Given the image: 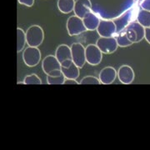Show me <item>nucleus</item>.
Segmentation results:
<instances>
[{
  "mask_svg": "<svg viewBox=\"0 0 150 150\" xmlns=\"http://www.w3.org/2000/svg\"><path fill=\"white\" fill-rule=\"evenodd\" d=\"M27 43L30 47L40 46L44 39V32L39 25H32L26 31Z\"/></svg>",
  "mask_w": 150,
  "mask_h": 150,
  "instance_id": "obj_1",
  "label": "nucleus"
},
{
  "mask_svg": "<svg viewBox=\"0 0 150 150\" xmlns=\"http://www.w3.org/2000/svg\"><path fill=\"white\" fill-rule=\"evenodd\" d=\"M61 64L55 57V55H48L42 62V69L43 72L48 76H57L62 74Z\"/></svg>",
  "mask_w": 150,
  "mask_h": 150,
  "instance_id": "obj_2",
  "label": "nucleus"
},
{
  "mask_svg": "<svg viewBox=\"0 0 150 150\" xmlns=\"http://www.w3.org/2000/svg\"><path fill=\"white\" fill-rule=\"evenodd\" d=\"M125 33L129 39L133 43H139L145 36V28L138 22L130 23L125 28Z\"/></svg>",
  "mask_w": 150,
  "mask_h": 150,
  "instance_id": "obj_3",
  "label": "nucleus"
},
{
  "mask_svg": "<svg viewBox=\"0 0 150 150\" xmlns=\"http://www.w3.org/2000/svg\"><path fill=\"white\" fill-rule=\"evenodd\" d=\"M66 28L68 33L70 36H76L87 31L83 18L74 15L69 17L66 23Z\"/></svg>",
  "mask_w": 150,
  "mask_h": 150,
  "instance_id": "obj_4",
  "label": "nucleus"
},
{
  "mask_svg": "<svg viewBox=\"0 0 150 150\" xmlns=\"http://www.w3.org/2000/svg\"><path fill=\"white\" fill-rule=\"evenodd\" d=\"M23 63L28 67H35L37 66L41 60V52L37 47L28 46L23 50Z\"/></svg>",
  "mask_w": 150,
  "mask_h": 150,
  "instance_id": "obj_5",
  "label": "nucleus"
},
{
  "mask_svg": "<svg viewBox=\"0 0 150 150\" xmlns=\"http://www.w3.org/2000/svg\"><path fill=\"white\" fill-rule=\"evenodd\" d=\"M70 48L72 52L73 62L79 69L83 68L86 63L85 47H83V45L80 43H74Z\"/></svg>",
  "mask_w": 150,
  "mask_h": 150,
  "instance_id": "obj_6",
  "label": "nucleus"
},
{
  "mask_svg": "<svg viewBox=\"0 0 150 150\" xmlns=\"http://www.w3.org/2000/svg\"><path fill=\"white\" fill-rule=\"evenodd\" d=\"M86 62L88 64L95 66L101 63L103 53L96 44H88L85 47Z\"/></svg>",
  "mask_w": 150,
  "mask_h": 150,
  "instance_id": "obj_7",
  "label": "nucleus"
},
{
  "mask_svg": "<svg viewBox=\"0 0 150 150\" xmlns=\"http://www.w3.org/2000/svg\"><path fill=\"white\" fill-rule=\"evenodd\" d=\"M96 45L101 50L103 54H111L114 53L118 48L116 38L100 37L97 40Z\"/></svg>",
  "mask_w": 150,
  "mask_h": 150,
  "instance_id": "obj_8",
  "label": "nucleus"
},
{
  "mask_svg": "<svg viewBox=\"0 0 150 150\" xmlns=\"http://www.w3.org/2000/svg\"><path fill=\"white\" fill-rule=\"evenodd\" d=\"M55 57L59 61L62 67H69L73 62L71 48L66 44H61L55 51Z\"/></svg>",
  "mask_w": 150,
  "mask_h": 150,
  "instance_id": "obj_9",
  "label": "nucleus"
},
{
  "mask_svg": "<svg viewBox=\"0 0 150 150\" xmlns=\"http://www.w3.org/2000/svg\"><path fill=\"white\" fill-rule=\"evenodd\" d=\"M96 30L100 37H113L116 33V24L112 20L101 19Z\"/></svg>",
  "mask_w": 150,
  "mask_h": 150,
  "instance_id": "obj_10",
  "label": "nucleus"
},
{
  "mask_svg": "<svg viewBox=\"0 0 150 150\" xmlns=\"http://www.w3.org/2000/svg\"><path fill=\"white\" fill-rule=\"evenodd\" d=\"M134 72L129 65H122L118 70V78L123 84H130L134 80Z\"/></svg>",
  "mask_w": 150,
  "mask_h": 150,
  "instance_id": "obj_11",
  "label": "nucleus"
},
{
  "mask_svg": "<svg viewBox=\"0 0 150 150\" xmlns=\"http://www.w3.org/2000/svg\"><path fill=\"white\" fill-rule=\"evenodd\" d=\"M118 73L113 67L108 66L103 68L99 73V80L102 84H111L116 79Z\"/></svg>",
  "mask_w": 150,
  "mask_h": 150,
  "instance_id": "obj_12",
  "label": "nucleus"
},
{
  "mask_svg": "<svg viewBox=\"0 0 150 150\" xmlns=\"http://www.w3.org/2000/svg\"><path fill=\"white\" fill-rule=\"evenodd\" d=\"M91 8L92 3L90 0H76L74 12L76 16L83 18L88 12L91 11Z\"/></svg>",
  "mask_w": 150,
  "mask_h": 150,
  "instance_id": "obj_13",
  "label": "nucleus"
},
{
  "mask_svg": "<svg viewBox=\"0 0 150 150\" xmlns=\"http://www.w3.org/2000/svg\"><path fill=\"white\" fill-rule=\"evenodd\" d=\"M100 18L93 11L88 12L85 16L83 18V21L84 23L86 29L88 31H93L96 30L97 28L98 27V24L100 23Z\"/></svg>",
  "mask_w": 150,
  "mask_h": 150,
  "instance_id": "obj_14",
  "label": "nucleus"
},
{
  "mask_svg": "<svg viewBox=\"0 0 150 150\" xmlns=\"http://www.w3.org/2000/svg\"><path fill=\"white\" fill-rule=\"evenodd\" d=\"M61 71L66 79H77L79 76V68L74 63H72L69 67H61Z\"/></svg>",
  "mask_w": 150,
  "mask_h": 150,
  "instance_id": "obj_15",
  "label": "nucleus"
},
{
  "mask_svg": "<svg viewBox=\"0 0 150 150\" xmlns=\"http://www.w3.org/2000/svg\"><path fill=\"white\" fill-rule=\"evenodd\" d=\"M75 4V0H58L57 6L59 10L64 14L70 13L74 11Z\"/></svg>",
  "mask_w": 150,
  "mask_h": 150,
  "instance_id": "obj_16",
  "label": "nucleus"
},
{
  "mask_svg": "<svg viewBox=\"0 0 150 150\" xmlns=\"http://www.w3.org/2000/svg\"><path fill=\"white\" fill-rule=\"evenodd\" d=\"M17 52L20 53L27 43L26 32H24L21 28H17Z\"/></svg>",
  "mask_w": 150,
  "mask_h": 150,
  "instance_id": "obj_17",
  "label": "nucleus"
},
{
  "mask_svg": "<svg viewBox=\"0 0 150 150\" xmlns=\"http://www.w3.org/2000/svg\"><path fill=\"white\" fill-rule=\"evenodd\" d=\"M137 22L145 28H150V11L141 9L137 15Z\"/></svg>",
  "mask_w": 150,
  "mask_h": 150,
  "instance_id": "obj_18",
  "label": "nucleus"
},
{
  "mask_svg": "<svg viewBox=\"0 0 150 150\" xmlns=\"http://www.w3.org/2000/svg\"><path fill=\"white\" fill-rule=\"evenodd\" d=\"M116 40L118 43V47H122V48H126L129 47L130 45H132L133 43L129 39V38L127 36L125 31L119 33L118 35L116 36Z\"/></svg>",
  "mask_w": 150,
  "mask_h": 150,
  "instance_id": "obj_19",
  "label": "nucleus"
},
{
  "mask_svg": "<svg viewBox=\"0 0 150 150\" xmlns=\"http://www.w3.org/2000/svg\"><path fill=\"white\" fill-rule=\"evenodd\" d=\"M66 78L63 73L61 74L57 75V76H48L47 75V83L48 84H64V81Z\"/></svg>",
  "mask_w": 150,
  "mask_h": 150,
  "instance_id": "obj_20",
  "label": "nucleus"
},
{
  "mask_svg": "<svg viewBox=\"0 0 150 150\" xmlns=\"http://www.w3.org/2000/svg\"><path fill=\"white\" fill-rule=\"evenodd\" d=\"M23 82H24L25 84H42L41 79L38 75L34 74L27 75L24 78Z\"/></svg>",
  "mask_w": 150,
  "mask_h": 150,
  "instance_id": "obj_21",
  "label": "nucleus"
},
{
  "mask_svg": "<svg viewBox=\"0 0 150 150\" xmlns=\"http://www.w3.org/2000/svg\"><path fill=\"white\" fill-rule=\"evenodd\" d=\"M101 82L99 79H98L94 76H86L82 79V80L79 82V84H100Z\"/></svg>",
  "mask_w": 150,
  "mask_h": 150,
  "instance_id": "obj_22",
  "label": "nucleus"
},
{
  "mask_svg": "<svg viewBox=\"0 0 150 150\" xmlns=\"http://www.w3.org/2000/svg\"><path fill=\"white\" fill-rule=\"evenodd\" d=\"M142 9L150 11V0H143L140 4Z\"/></svg>",
  "mask_w": 150,
  "mask_h": 150,
  "instance_id": "obj_23",
  "label": "nucleus"
},
{
  "mask_svg": "<svg viewBox=\"0 0 150 150\" xmlns=\"http://www.w3.org/2000/svg\"><path fill=\"white\" fill-rule=\"evenodd\" d=\"M18 3L22 5H25L27 7H32L34 4V0H18Z\"/></svg>",
  "mask_w": 150,
  "mask_h": 150,
  "instance_id": "obj_24",
  "label": "nucleus"
},
{
  "mask_svg": "<svg viewBox=\"0 0 150 150\" xmlns=\"http://www.w3.org/2000/svg\"><path fill=\"white\" fill-rule=\"evenodd\" d=\"M144 38L146 39V41L150 44V28H145Z\"/></svg>",
  "mask_w": 150,
  "mask_h": 150,
  "instance_id": "obj_25",
  "label": "nucleus"
},
{
  "mask_svg": "<svg viewBox=\"0 0 150 150\" xmlns=\"http://www.w3.org/2000/svg\"><path fill=\"white\" fill-rule=\"evenodd\" d=\"M64 84H75V85H78L79 84V82H77L76 79H66L64 81Z\"/></svg>",
  "mask_w": 150,
  "mask_h": 150,
  "instance_id": "obj_26",
  "label": "nucleus"
}]
</instances>
